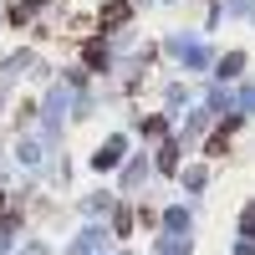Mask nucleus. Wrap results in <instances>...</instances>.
<instances>
[{"instance_id": "obj_1", "label": "nucleus", "mask_w": 255, "mask_h": 255, "mask_svg": "<svg viewBox=\"0 0 255 255\" xmlns=\"http://www.w3.org/2000/svg\"><path fill=\"white\" fill-rule=\"evenodd\" d=\"M102 20H108V26H118V20H128V5H123V0H113V5L102 10Z\"/></svg>"}, {"instance_id": "obj_2", "label": "nucleus", "mask_w": 255, "mask_h": 255, "mask_svg": "<svg viewBox=\"0 0 255 255\" xmlns=\"http://www.w3.org/2000/svg\"><path fill=\"white\" fill-rule=\"evenodd\" d=\"M0 204H5V199H0Z\"/></svg>"}]
</instances>
